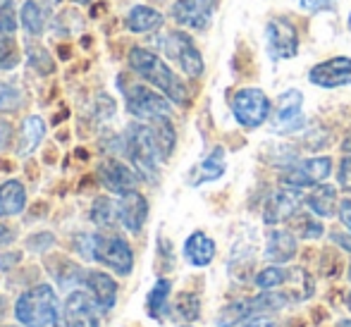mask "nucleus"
Returning <instances> with one entry per match:
<instances>
[{
    "label": "nucleus",
    "instance_id": "obj_38",
    "mask_svg": "<svg viewBox=\"0 0 351 327\" xmlns=\"http://www.w3.org/2000/svg\"><path fill=\"white\" fill-rule=\"evenodd\" d=\"M337 182L344 191H351V153L349 156L342 158L339 162V170H337Z\"/></svg>",
    "mask_w": 351,
    "mask_h": 327
},
{
    "label": "nucleus",
    "instance_id": "obj_24",
    "mask_svg": "<svg viewBox=\"0 0 351 327\" xmlns=\"http://www.w3.org/2000/svg\"><path fill=\"white\" fill-rule=\"evenodd\" d=\"M225 151L222 148H213L208 156L199 162V167L194 170L191 175V184L199 186V184H206V182H215L225 175Z\"/></svg>",
    "mask_w": 351,
    "mask_h": 327
},
{
    "label": "nucleus",
    "instance_id": "obj_14",
    "mask_svg": "<svg viewBox=\"0 0 351 327\" xmlns=\"http://www.w3.org/2000/svg\"><path fill=\"white\" fill-rule=\"evenodd\" d=\"M308 82L320 88H337L351 84V58H330L311 67Z\"/></svg>",
    "mask_w": 351,
    "mask_h": 327
},
{
    "label": "nucleus",
    "instance_id": "obj_30",
    "mask_svg": "<svg viewBox=\"0 0 351 327\" xmlns=\"http://www.w3.org/2000/svg\"><path fill=\"white\" fill-rule=\"evenodd\" d=\"M19 17H22V27L27 29L29 36H41L43 27H46V14H43L41 5L34 3V0H27V3L22 5Z\"/></svg>",
    "mask_w": 351,
    "mask_h": 327
},
{
    "label": "nucleus",
    "instance_id": "obj_44",
    "mask_svg": "<svg viewBox=\"0 0 351 327\" xmlns=\"http://www.w3.org/2000/svg\"><path fill=\"white\" fill-rule=\"evenodd\" d=\"M330 237H332V241H337L344 251H351V232L349 234H342V232H330Z\"/></svg>",
    "mask_w": 351,
    "mask_h": 327
},
{
    "label": "nucleus",
    "instance_id": "obj_10",
    "mask_svg": "<svg viewBox=\"0 0 351 327\" xmlns=\"http://www.w3.org/2000/svg\"><path fill=\"white\" fill-rule=\"evenodd\" d=\"M265 38H268L270 58H275V60H291L299 51L296 27L285 17H275L265 24Z\"/></svg>",
    "mask_w": 351,
    "mask_h": 327
},
{
    "label": "nucleus",
    "instance_id": "obj_54",
    "mask_svg": "<svg viewBox=\"0 0 351 327\" xmlns=\"http://www.w3.org/2000/svg\"><path fill=\"white\" fill-rule=\"evenodd\" d=\"M180 327H191V325H180Z\"/></svg>",
    "mask_w": 351,
    "mask_h": 327
},
{
    "label": "nucleus",
    "instance_id": "obj_52",
    "mask_svg": "<svg viewBox=\"0 0 351 327\" xmlns=\"http://www.w3.org/2000/svg\"><path fill=\"white\" fill-rule=\"evenodd\" d=\"M347 29L351 32V14H349V19H347Z\"/></svg>",
    "mask_w": 351,
    "mask_h": 327
},
{
    "label": "nucleus",
    "instance_id": "obj_37",
    "mask_svg": "<svg viewBox=\"0 0 351 327\" xmlns=\"http://www.w3.org/2000/svg\"><path fill=\"white\" fill-rule=\"evenodd\" d=\"M53 244H56V237H53L51 232H38V234H32L27 239V249L29 251H36V254L51 249Z\"/></svg>",
    "mask_w": 351,
    "mask_h": 327
},
{
    "label": "nucleus",
    "instance_id": "obj_21",
    "mask_svg": "<svg viewBox=\"0 0 351 327\" xmlns=\"http://www.w3.org/2000/svg\"><path fill=\"white\" fill-rule=\"evenodd\" d=\"M46 136V122L38 115L24 117L22 127H19V138H17V153L19 156H29L38 148V143Z\"/></svg>",
    "mask_w": 351,
    "mask_h": 327
},
{
    "label": "nucleus",
    "instance_id": "obj_43",
    "mask_svg": "<svg viewBox=\"0 0 351 327\" xmlns=\"http://www.w3.org/2000/svg\"><path fill=\"white\" fill-rule=\"evenodd\" d=\"M22 256L19 254H0V270H10V267H14L19 263Z\"/></svg>",
    "mask_w": 351,
    "mask_h": 327
},
{
    "label": "nucleus",
    "instance_id": "obj_13",
    "mask_svg": "<svg viewBox=\"0 0 351 327\" xmlns=\"http://www.w3.org/2000/svg\"><path fill=\"white\" fill-rule=\"evenodd\" d=\"M98 313H101V308L96 306L88 291L72 289L65 301L62 320H65V327H101L98 325Z\"/></svg>",
    "mask_w": 351,
    "mask_h": 327
},
{
    "label": "nucleus",
    "instance_id": "obj_26",
    "mask_svg": "<svg viewBox=\"0 0 351 327\" xmlns=\"http://www.w3.org/2000/svg\"><path fill=\"white\" fill-rule=\"evenodd\" d=\"M170 291H172V282L165 280V277H160V280L153 284V289L148 291L146 311L153 320L165 318V313L170 311V306H167V301H170Z\"/></svg>",
    "mask_w": 351,
    "mask_h": 327
},
{
    "label": "nucleus",
    "instance_id": "obj_25",
    "mask_svg": "<svg viewBox=\"0 0 351 327\" xmlns=\"http://www.w3.org/2000/svg\"><path fill=\"white\" fill-rule=\"evenodd\" d=\"M256 315L254 311V301L251 299H239V301H232L227 304L225 308L217 313L215 318V327H237V325H244L246 320H251Z\"/></svg>",
    "mask_w": 351,
    "mask_h": 327
},
{
    "label": "nucleus",
    "instance_id": "obj_45",
    "mask_svg": "<svg viewBox=\"0 0 351 327\" xmlns=\"http://www.w3.org/2000/svg\"><path fill=\"white\" fill-rule=\"evenodd\" d=\"M241 327H278V323L270 320V318H251V320H246Z\"/></svg>",
    "mask_w": 351,
    "mask_h": 327
},
{
    "label": "nucleus",
    "instance_id": "obj_20",
    "mask_svg": "<svg viewBox=\"0 0 351 327\" xmlns=\"http://www.w3.org/2000/svg\"><path fill=\"white\" fill-rule=\"evenodd\" d=\"M306 208H308L311 213H315L318 217H332L335 213H337L339 203H337V189L330 184H315L313 191H311L308 196H306Z\"/></svg>",
    "mask_w": 351,
    "mask_h": 327
},
{
    "label": "nucleus",
    "instance_id": "obj_3",
    "mask_svg": "<svg viewBox=\"0 0 351 327\" xmlns=\"http://www.w3.org/2000/svg\"><path fill=\"white\" fill-rule=\"evenodd\" d=\"M77 251L84 258L103 263L117 275H130L134 267V251L117 234H79Z\"/></svg>",
    "mask_w": 351,
    "mask_h": 327
},
{
    "label": "nucleus",
    "instance_id": "obj_19",
    "mask_svg": "<svg viewBox=\"0 0 351 327\" xmlns=\"http://www.w3.org/2000/svg\"><path fill=\"white\" fill-rule=\"evenodd\" d=\"M215 251H217L215 241H213L206 232H194V234H189V239L184 241V258L194 267L210 265L213 258H215Z\"/></svg>",
    "mask_w": 351,
    "mask_h": 327
},
{
    "label": "nucleus",
    "instance_id": "obj_50",
    "mask_svg": "<svg viewBox=\"0 0 351 327\" xmlns=\"http://www.w3.org/2000/svg\"><path fill=\"white\" fill-rule=\"evenodd\" d=\"M347 306H349V311H351V289H349V294H347Z\"/></svg>",
    "mask_w": 351,
    "mask_h": 327
},
{
    "label": "nucleus",
    "instance_id": "obj_33",
    "mask_svg": "<svg viewBox=\"0 0 351 327\" xmlns=\"http://www.w3.org/2000/svg\"><path fill=\"white\" fill-rule=\"evenodd\" d=\"M175 313L180 315V318L184 320H196L201 313V301L196 294H189V291H184V294L177 296L175 301Z\"/></svg>",
    "mask_w": 351,
    "mask_h": 327
},
{
    "label": "nucleus",
    "instance_id": "obj_39",
    "mask_svg": "<svg viewBox=\"0 0 351 327\" xmlns=\"http://www.w3.org/2000/svg\"><path fill=\"white\" fill-rule=\"evenodd\" d=\"M335 3H337V0H299L301 10H306V12H311V14L335 8Z\"/></svg>",
    "mask_w": 351,
    "mask_h": 327
},
{
    "label": "nucleus",
    "instance_id": "obj_46",
    "mask_svg": "<svg viewBox=\"0 0 351 327\" xmlns=\"http://www.w3.org/2000/svg\"><path fill=\"white\" fill-rule=\"evenodd\" d=\"M5 313H8V299H5V296H0V320L5 318Z\"/></svg>",
    "mask_w": 351,
    "mask_h": 327
},
{
    "label": "nucleus",
    "instance_id": "obj_51",
    "mask_svg": "<svg viewBox=\"0 0 351 327\" xmlns=\"http://www.w3.org/2000/svg\"><path fill=\"white\" fill-rule=\"evenodd\" d=\"M48 3H51V5H60L62 0H48Z\"/></svg>",
    "mask_w": 351,
    "mask_h": 327
},
{
    "label": "nucleus",
    "instance_id": "obj_11",
    "mask_svg": "<svg viewBox=\"0 0 351 327\" xmlns=\"http://www.w3.org/2000/svg\"><path fill=\"white\" fill-rule=\"evenodd\" d=\"M139 180H141L139 172L127 167L125 162L115 160V158L103 160L101 165H98V182H101V186H106L110 194L125 196V194H130V191H136Z\"/></svg>",
    "mask_w": 351,
    "mask_h": 327
},
{
    "label": "nucleus",
    "instance_id": "obj_15",
    "mask_svg": "<svg viewBox=\"0 0 351 327\" xmlns=\"http://www.w3.org/2000/svg\"><path fill=\"white\" fill-rule=\"evenodd\" d=\"M299 191L289 189V186H282L280 191H275L273 196L265 201L263 208V222L265 225H280V222H287L299 213Z\"/></svg>",
    "mask_w": 351,
    "mask_h": 327
},
{
    "label": "nucleus",
    "instance_id": "obj_4",
    "mask_svg": "<svg viewBox=\"0 0 351 327\" xmlns=\"http://www.w3.org/2000/svg\"><path fill=\"white\" fill-rule=\"evenodd\" d=\"M14 318L24 327H58L62 320L60 301L51 284L27 289L14 304Z\"/></svg>",
    "mask_w": 351,
    "mask_h": 327
},
{
    "label": "nucleus",
    "instance_id": "obj_32",
    "mask_svg": "<svg viewBox=\"0 0 351 327\" xmlns=\"http://www.w3.org/2000/svg\"><path fill=\"white\" fill-rule=\"evenodd\" d=\"M19 65V48L14 34L0 32V69H14Z\"/></svg>",
    "mask_w": 351,
    "mask_h": 327
},
{
    "label": "nucleus",
    "instance_id": "obj_23",
    "mask_svg": "<svg viewBox=\"0 0 351 327\" xmlns=\"http://www.w3.org/2000/svg\"><path fill=\"white\" fill-rule=\"evenodd\" d=\"M127 29L134 34H148L156 32L162 27V14L156 8H148V5H134V8L127 12Z\"/></svg>",
    "mask_w": 351,
    "mask_h": 327
},
{
    "label": "nucleus",
    "instance_id": "obj_48",
    "mask_svg": "<svg viewBox=\"0 0 351 327\" xmlns=\"http://www.w3.org/2000/svg\"><path fill=\"white\" fill-rule=\"evenodd\" d=\"M74 3H77V5H91L93 0H74Z\"/></svg>",
    "mask_w": 351,
    "mask_h": 327
},
{
    "label": "nucleus",
    "instance_id": "obj_16",
    "mask_svg": "<svg viewBox=\"0 0 351 327\" xmlns=\"http://www.w3.org/2000/svg\"><path fill=\"white\" fill-rule=\"evenodd\" d=\"M84 287L91 294V299L96 301V306L101 308V313H110L117 304V282L110 275L101 270H86L84 275Z\"/></svg>",
    "mask_w": 351,
    "mask_h": 327
},
{
    "label": "nucleus",
    "instance_id": "obj_8",
    "mask_svg": "<svg viewBox=\"0 0 351 327\" xmlns=\"http://www.w3.org/2000/svg\"><path fill=\"white\" fill-rule=\"evenodd\" d=\"M332 172V160L328 156H315V158H306L299 160L296 165H289L282 172L280 182L282 186H289V189H306V186H315L323 184L325 180Z\"/></svg>",
    "mask_w": 351,
    "mask_h": 327
},
{
    "label": "nucleus",
    "instance_id": "obj_2",
    "mask_svg": "<svg viewBox=\"0 0 351 327\" xmlns=\"http://www.w3.org/2000/svg\"><path fill=\"white\" fill-rule=\"evenodd\" d=\"M122 148H125V156L130 158V162L139 172L141 180L156 184L158 177H160V162L165 158H162L160 148H158L151 125L148 122L146 125L143 122H134V125L127 127L125 136H122Z\"/></svg>",
    "mask_w": 351,
    "mask_h": 327
},
{
    "label": "nucleus",
    "instance_id": "obj_27",
    "mask_svg": "<svg viewBox=\"0 0 351 327\" xmlns=\"http://www.w3.org/2000/svg\"><path fill=\"white\" fill-rule=\"evenodd\" d=\"M148 125H151L153 136H156L162 158L167 160V158L172 156V151H175V143H177V132H175V127H172L170 117H158V120L148 122Z\"/></svg>",
    "mask_w": 351,
    "mask_h": 327
},
{
    "label": "nucleus",
    "instance_id": "obj_42",
    "mask_svg": "<svg viewBox=\"0 0 351 327\" xmlns=\"http://www.w3.org/2000/svg\"><path fill=\"white\" fill-rule=\"evenodd\" d=\"M10 138H12V127H10V122L0 120V151L8 146Z\"/></svg>",
    "mask_w": 351,
    "mask_h": 327
},
{
    "label": "nucleus",
    "instance_id": "obj_7",
    "mask_svg": "<svg viewBox=\"0 0 351 327\" xmlns=\"http://www.w3.org/2000/svg\"><path fill=\"white\" fill-rule=\"evenodd\" d=\"M160 48L177 67L189 77H201L204 74V58L196 48L194 38L184 32H170L160 38Z\"/></svg>",
    "mask_w": 351,
    "mask_h": 327
},
{
    "label": "nucleus",
    "instance_id": "obj_9",
    "mask_svg": "<svg viewBox=\"0 0 351 327\" xmlns=\"http://www.w3.org/2000/svg\"><path fill=\"white\" fill-rule=\"evenodd\" d=\"M304 96H301L299 88H289L278 98V106L273 112V127L275 134H296L306 127V117H304Z\"/></svg>",
    "mask_w": 351,
    "mask_h": 327
},
{
    "label": "nucleus",
    "instance_id": "obj_5",
    "mask_svg": "<svg viewBox=\"0 0 351 327\" xmlns=\"http://www.w3.org/2000/svg\"><path fill=\"white\" fill-rule=\"evenodd\" d=\"M127 112L141 122H153L158 117H170V101L165 93L151 91L141 84H132L125 88Z\"/></svg>",
    "mask_w": 351,
    "mask_h": 327
},
{
    "label": "nucleus",
    "instance_id": "obj_29",
    "mask_svg": "<svg viewBox=\"0 0 351 327\" xmlns=\"http://www.w3.org/2000/svg\"><path fill=\"white\" fill-rule=\"evenodd\" d=\"M289 222H291V232L296 237H301V239H320L325 234L323 222L315 220L311 213H296Z\"/></svg>",
    "mask_w": 351,
    "mask_h": 327
},
{
    "label": "nucleus",
    "instance_id": "obj_12",
    "mask_svg": "<svg viewBox=\"0 0 351 327\" xmlns=\"http://www.w3.org/2000/svg\"><path fill=\"white\" fill-rule=\"evenodd\" d=\"M217 0H177L172 5V19L194 32H206L213 22Z\"/></svg>",
    "mask_w": 351,
    "mask_h": 327
},
{
    "label": "nucleus",
    "instance_id": "obj_22",
    "mask_svg": "<svg viewBox=\"0 0 351 327\" xmlns=\"http://www.w3.org/2000/svg\"><path fill=\"white\" fill-rule=\"evenodd\" d=\"M27 208V191L22 182L10 180L0 186V217H14Z\"/></svg>",
    "mask_w": 351,
    "mask_h": 327
},
{
    "label": "nucleus",
    "instance_id": "obj_35",
    "mask_svg": "<svg viewBox=\"0 0 351 327\" xmlns=\"http://www.w3.org/2000/svg\"><path fill=\"white\" fill-rule=\"evenodd\" d=\"M29 62H32V67H36V72H41V74H51L53 69H56L53 58L48 56L43 48H29Z\"/></svg>",
    "mask_w": 351,
    "mask_h": 327
},
{
    "label": "nucleus",
    "instance_id": "obj_34",
    "mask_svg": "<svg viewBox=\"0 0 351 327\" xmlns=\"http://www.w3.org/2000/svg\"><path fill=\"white\" fill-rule=\"evenodd\" d=\"M24 96L17 86H10V84L0 82V112H12L22 106Z\"/></svg>",
    "mask_w": 351,
    "mask_h": 327
},
{
    "label": "nucleus",
    "instance_id": "obj_49",
    "mask_svg": "<svg viewBox=\"0 0 351 327\" xmlns=\"http://www.w3.org/2000/svg\"><path fill=\"white\" fill-rule=\"evenodd\" d=\"M337 327H351V320H342V323H339Z\"/></svg>",
    "mask_w": 351,
    "mask_h": 327
},
{
    "label": "nucleus",
    "instance_id": "obj_28",
    "mask_svg": "<svg viewBox=\"0 0 351 327\" xmlns=\"http://www.w3.org/2000/svg\"><path fill=\"white\" fill-rule=\"evenodd\" d=\"M91 222L101 230L106 227H112L115 222H120V213H117V203L110 201V198H96L91 206V213H88Z\"/></svg>",
    "mask_w": 351,
    "mask_h": 327
},
{
    "label": "nucleus",
    "instance_id": "obj_47",
    "mask_svg": "<svg viewBox=\"0 0 351 327\" xmlns=\"http://www.w3.org/2000/svg\"><path fill=\"white\" fill-rule=\"evenodd\" d=\"M344 151H347V153H351V136L347 138V141H344Z\"/></svg>",
    "mask_w": 351,
    "mask_h": 327
},
{
    "label": "nucleus",
    "instance_id": "obj_41",
    "mask_svg": "<svg viewBox=\"0 0 351 327\" xmlns=\"http://www.w3.org/2000/svg\"><path fill=\"white\" fill-rule=\"evenodd\" d=\"M14 237H17V232H14L12 227H10V225H0V246L12 244Z\"/></svg>",
    "mask_w": 351,
    "mask_h": 327
},
{
    "label": "nucleus",
    "instance_id": "obj_6",
    "mask_svg": "<svg viewBox=\"0 0 351 327\" xmlns=\"http://www.w3.org/2000/svg\"><path fill=\"white\" fill-rule=\"evenodd\" d=\"M270 98L261 88H241L232 98V115L244 130H258L270 117Z\"/></svg>",
    "mask_w": 351,
    "mask_h": 327
},
{
    "label": "nucleus",
    "instance_id": "obj_53",
    "mask_svg": "<svg viewBox=\"0 0 351 327\" xmlns=\"http://www.w3.org/2000/svg\"><path fill=\"white\" fill-rule=\"evenodd\" d=\"M347 277H349V282H351V263H349V270H347Z\"/></svg>",
    "mask_w": 351,
    "mask_h": 327
},
{
    "label": "nucleus",
    "instance_id": "obj_18",
    "mask_svg": "<svg viewBox=\"0 0 351 327\" xmlns=\"http://www.w3.org/2000/svg\"><path fill=\"white\" fill-rule=\"evenodd\" d=\"M296 254V234L291 230H273L265 239V261L270 265H285Z\"/></svg>",
    "mask_w": 351,
    "mask_h": 327
},
{
    "label": "nucleus",
    "instance_id": "obj_31",
    "mask_svg": "<svg viewBox=\"0 0 351 327\" xmlns=\"http://www.w3.org/2000/svg\"><path fill=\"white\" fill-rule=\"evenodd\" d=\"M289 277H291V272L285 270L282 265H268L265 270H261L258 275L254 277V284L258 287V289H280Z\"/></svg>",
    "mask_w": 351,
    "mask_h": 327
},
{
    "label": "nucleus",
    "instance_id": "obj_1",
    "mask_svg": "<svg viewBox=\"0 0 351 327\" xmlns=\"http://www.w3.org/2000/svg\"><path fill=\"white\" fill-rule=\"evenodd\" d=\"M127 62H130V67L139 74L143 82L156 86L158 91H162L172 103L184 106L189 101V93H186V86L182 84V79L165 65L162 58H158L148 48H132L130 56H127Z\"/></svg>",
    "mask_w": 351,
    "mask_h": 327
},
{
    "label": "nucleus",
    "instance_id": "obj_17",
    "mask_svg": "<svg viewBox=\"0 0 351 327\" xmlns=\"http://www.w3.org/2000/svg\"><path fill=\"white\" fill-rule=\"evenodd\" d=\"M117 213H120V225L125 227L130 234H139L148 217V201L139 191H130V194L120 196V201H117Z\"/></svg>",
    "mask_w": 351,
    "mask_h": 327
},
{
    "label": "nucleus",
    "instance_id": "obj_36",
    "mask_svg": "<svg viewBox=\"0 0 351 327\" xmlns=\"http://www.w3.org/2000/svg\"><path fill=\"white\" fill-rule=\"evenodd\" d=\"M0 32H8V34L17 32V14H14V5L10 0L0 3Z\"/></svg>",
    "mask_w": 351,
    "mask_h": 327
},
{
    "label": "nucleus",
    "instance_id": "obj_40",
    "mask_svg": "<svg viewBox=\"0 0 351 327\" xmlns=\"http://www.w3.org/2000/svg\"><path fill=\"white\" fill-rule=\"evenodd\" d=\"M337 213H339V220H342V225L351 232V198H344V201H339Z\"/></svg>",
    "mask_w": 351,
    "mask_h": 327
}]
</instances>
